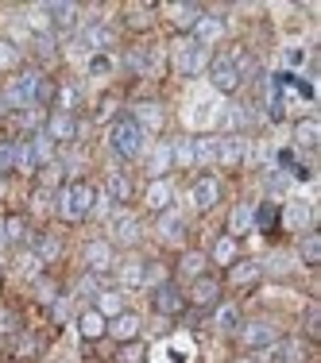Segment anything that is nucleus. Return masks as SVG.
Wrapping results in <instances>:
<instances>
[{"mask_svg": "<svg viewBox=\"0 0 321 363\" xmlns=\"http://www.w3.org/2000/svg\"><path fill=\"white\" fill-rule=\"evenodd\" d=\"M51 97H54V85L43 74H35V70L20 74L16 82L4 89V105H12V108H31V105H39V101H51Z\"/></svg>", "mask_w": 321, "mask_h": 363, "instance_id": "nucleus-1", "label": "nucleus"}, {"mask_svg": "<svg viewBox=\"0 0 321 363\" xmlns=\"http://www.w3.org/2000/svg\"><path fill=\"white\" fill-rule=\"evenodd\" d=\"M144 128L135 124V116L132 112H124L117 120V124H112V132H109V143H112V151H117L120 158H140L144 155Z\"/></svg>", "mask_w": 321, "mask_h": 363, "instance_id": "nucleus-2", "label": "nucleus"}, {"mask_svg": "<svg viewBox=\"0 0 321 363\" xmlns=\"http://www.w3.org/2000/svg\"><path fill=\"white\" fill-rule=\"evenodd\" d=\"M94 209H97V190L94 186H85V182L66 186V190L59 193V213L66 216V221H85Z\"/></svg>", "mask_w": 321, "mask_h": 363, "instance_id": "nucleus-3", "label": "nucleus"}, {"mask_svg": "<svg viewBox=\"0 0 321 363\" xmlns=\"http://www.w3.org/2000/svg\"><path fill=\"white\" fill-rule=\"evenodd\" d=\"M47 163H54V151H51V140L43 132H35L27 143H16V166H24V170H43Z\"/></svg>", "mask_w": 321, "mask_h": 363, "instance_id": "nucleus-4", "label": "nucleus"}, {"mask_svg": "<svg viewBox=\"0 0 321 363\" xmlns=\"http://www.w3.org/2000/svg\"><path fill=\"white\" fill-rule=\"evenodd\" d=\"M209 82H213V89H221V93H237L240 89V70H237V62H232L228 54L209 58Z\"/></svg>", "mask_w": 321, "mask_h": 363, "instance_id": "nucleus-5", "label": "nucleus"}, {"mask_svg": "<svg viewBox=\"0 0 321 363\" xmlns=\"http://www.w3.org/2000/svg\"><path fill=\"white\" fill-rule=\"evenodd\" d=\"M151 306H155V313H163V317H178L186 309V294H182L174 282H159L155 294H151Z\"/></svg>", "mask_w": 321, "mask_h": 363, "instance_id": "nucleus-6", "label": "nucleus"}, {"mask_svg": "<svg viewBox=\"0 0 321 363\" xmlns=\"http://www.w3.org/2000/svg\"><path fill=\"white\" fill-rule=\"evenodd\" d=\"M240 340L255 352V348H271L279 340V332H275L271 321H248V325H240Z\"/></svg>", "mask_w": 321, "mask_h": 363, "instance_id": "nucleus-7", "label": "nucleus"}, {"mask_svg": "<svg viewBox=\"0 0 321 363\" xmlns=\"http://www.w3.org/2000/svg\"><path fill=\"white\" fill-rule=\"evenodd\" d=\"M174 62H178V70H182V74L194 77L197 70H205V62H209V58H205V47H202V43L190 39V43H182V47H178Z\"/></svg>", "mask_w": 321, "mask_h": 363, "instance_id": "nucleus-8", "label": "nucleus"}, {"mask_svg": "<svg viewBox=\"0 0 321 363\" xmlns=\"http://www.w3.org/2000/svg\"><path fill=\"white\" fill-rule=\"evenodd\" d=\"M43 16L51 20L54 31H74V27H77V4H62V0H54V4H43Z\"/></svg>", "mask_w": 321, "mask_h": 363, "instance_id": "nucleus-9", "label": "nucleus"}, {"mask_svg": "<svg viewBox=\"0 0 321 363\" xmlns=\"http://www.w3.org/2000/svg\"><path fill=\"white\" fill-rule=\"evenodd\" d=\"M77 135V120H74V112H54L51 120H47V140H74Z\"/></svg>", "mask_w": 321, "mask_h": 363, "instance_id": "nucleus-10", "label": "nucleus"}, {"mask_svg": "<svg viewBox=\"0 0 321 363\" xmlns=\"http://www.w3.org/2000/svg\"><path fill=\"white\" fill-rule=\"evenodd\" d=\"M244 155H248L244 135H225V140H217V163H240Z\"/></svg>", "mask_w": 321, "mask_h": 363, "instance_id": "nucleus-11", "label": "nucleus"}, {"mask_svg": "<svg viewBox=\"0 0 321 363\" xmlns=\"http://www.w3.org/2000/svg\"><path fill=\"white\" fill-rule=\"evenodd\" d=\"M190 198H194L197 209H213V205H217V198H221L217 178H197V182H194V193H190Z\"/></svg>", "mask_w": 321, "mask_h": 363, "instance_id": "nucleus-12", "label": "nucleus"}, {"mask_svg": "<svg viewBox=\"0 0 321 363\" xmlns=\"http://www.w3.org/2000/svg\"><path fill=\"white\" fill-rule=\"evenodd\" d=\"M190 297H194V306H213L221 297V282L209 279V274H202V279H194V290H190Z\"/></svg>", "mask_w": 321, "mask_h": 363, "instance_id": "nucleus-13", "label": "nucleus"}, {"mask_svg": "<svg viewBox=\"0 0 321 363\" xmlns=\"http://www.w3.org/2000/svg\"><path fill=\"white\" fill-rule=\"evenodd\" d=\"M275 352H271V363H302L306 360V348L298 340H275Z\"/></svg>", "mask_w": 321, "mask_h": 363, "instance_id": "nucleus-14", "label": "nucleus"}, {"mask_svg": "<svg viewBox=\"0 0 321 363\" xmlns=\"http://www.w3.org/2000/svg\"><path fill=\"white\" fill-rule=\"evenodd\" d=\"M77 332H82L85 340H97V336L109 332V325H105V317L97 313V309H85V313L77 317Z\"/></svg>", "mask_w": 321, "mask_h": 363, "instance_id": "nucleus-15", "label": "nucleus"}, {"mask_svg": "<svg viewBox=\"0 0 321 363\" xmlns=\"http://www.w3.org/2000/svg\"><path fill=\"white\" fill-rule=\"evenodd\" d=\"M109 332H112L117 340H135V336H140V317H135V313H128V309H124L120 317H112Z\"/></svg>", "mask_w": 321, "mask_h": 363, "instance_id": "nucleus-16", "label": "nucleus"}, {"mask_svg": "<svg viewBox=\"0 0 321 363\" xmlns=\"http://www.w3.org/2000/svg\"><path fill=\"white\" fill-rule=\"evenodd\" d=\"M112 239H117V244H135V239H140V221H135V216H117V221H112Z\"/></svg>", "mask_w": 321, "mask_h": 363, "instance_id": "nucleus-17", "label": "nucleus"}, {"mask_svg": "<svg viewBox=\"0 0 321 363\" xmlns=\"http://www.w3.org/2000/svg\"><path fill=\"white\" fill-rule=\"evenodd\" d=\"M85 259H89V267L101 274V271H109V267H112V248L105 244V239H97V244H89V248H85Z\"/></svg>", "mask_w": 321, "mask_h": 363, "instance_id": "nucleus-18", "label": "nucleus"}, {"mask_svg": "<svg viewBox=\"0 0 321 363\" xmlns=\"http://www.w3.org/2000/svg\"><path fill=\"white\" fill-rule=\"evenodd\" d=\"M221 31H225V24H221L217 16H197V24H194V43H202V47H205V43H213Z\"/></svg>", "mask_w": 321, "mask_h": 363, "instance_id": "nucleus-19", "label": "nucleus"}, {"mask_svg": "<svg viewBox=\"0 0 321 363\" xmlns=\"http://www.w3.org/2000/svg\"><path fill=\"white\" fill-rule=\"evenodd\" d=\"M167 16L174 20V27H194L197 16H202V8H197V4H170Z\"/></svg>", "mask_w": 321, "mask_h": 363, "instance_id": "nucleus-20", "label": "nucleus"}, {"mask_svg": "<svg viewBox=\"0 0 321 363\" xmlns=\"http://www.w3.org/2000/svg\"><path fill=\"white\" fill-rule=\"evenodd\" d=\"M294 140H298V147L313 151V147H318V140H321V124H318V120H302V124L294 128Z\"/></svg>", "mask_w": 321, "mask_h": 363, "instance_id": "nucleus-21", "label": "nucleus"}, {"mask_svg": "<svg viewBox=\"0 0 321 363\" xmlns=\"http://www.w3.org/2000/svg\"><path fill=\"white\" fill-rule=\"evenodd\" d=\"M31 251H35V259H39V263H47V259H54L62 251V244L54 236H31Z\"/></svg>", "mask_w": 321, "mask_h": 363, "instance_id": "nucleus-22", "label": "nucleus"}, {"mask_svg": "<svg viewBox=\"0 0 321 363\" xmlns=\"http://www.w3.org/2000/svg\"><path fill=\"white\" fill-rule=\"evenodd\" d=\"M298 251H302V259L310 267H318L321 263V236H318V232H306V236L298 239Z\"/></svg>", "mask_w": 321, "mask_h": 363, "instance_id": "nucleus-23", "label": "nucleus"}, {"mask_svg": "<svg viewBox=\"0 0 321 363\" xmlns=\"http://www.w3.org/2000/svg\"><path fill=\"white\" fill-rule=\"evenodd\" d=\"M248 124H252V112H248L244 105H228L225 108V128L228 132H244Z\"/></svg>", "mask_w": 321, "mask_h": 363, "instance_id": "nucleus-24", "label": "nucleus"}, {"mask_svg": "<svg viewBox=\"0 0 321 363\" xmlns=\"http://www.w3.org/2000/svg\"><path fill=\"white\" fill-rule=\"evenodd\" d=\"M97 313H101V317H120V313H124V297H120L117 290L97 294Z\"/></svg>", "mask_w": 321, "mask_h": 363, "instance_id": "nucleus-25", "label": "nucleus"}, {"mask_svg": "<svg viewBox=\"0 0 321 363\" xmlns=\"http://www.w3.org/2000/svg\"><path fill=\"white\" fill-rule=\"evenodd\" d=\"M287 221L294 224V228H310V224H313V205H306V201H290Z\"/></svg>", "mask_w": 321, "mask_h": 363, "instance_id": "nucleus-26", "label": "nucleus"}, {"mask_svg": "<svg viewBox=\"0 0 321 363\" xmlns=\"http://www.w3.org/2000/svg\"><path fill=\"white\" fill-rule=\"evenodd\" d=\"M252 228V205H237L228 216V236H240V232Z\"/></svg>", "mask_w": 321, "mask_h": 363, "instance_id": "nucleus-27", "label": "nucleus"}, {"mask_svg": "<svg viewBox=\"0 0 321 363\" xmlns=\"http://www.w3.org/2000/svg\"><path fill=\"white\" fill-rule=\"evenodd\" d=\"M135 124L140 128H159L163 124V108L159 105H135Z\"/></svg>", "mask_w": 321, "mask_h": 363, "instance_id": "nucleus-28", "label": "nucleus"}, {"mask_svg": "<svg viewBox=\"0 0 321 363\" xmlns=\"http://www.w3.org/2000/svg\"><path fill=\"white\" fill-rule=\"evenodd\" d=\"M35 47V58H54V50H59V39H54V31H39L31 39Z\"/></svg>", "mask_w": 321, "mask_h": 363, "instance_id": "nucleus-29", "label": "nucleus"}, {"mask_svg": "<svg viewBox=\"0 0 321 363\" xmlns=\"http://www.w3.org/2000/svg\"><path fill=\"white\" fill-rule=\"evenodd\" d=\"M147 205H151V209H167L170 205V186L163 178L151 182V190H147Z\"/></svg>", "mask_w": 321, "mask_h": 363, "instance_id": "nucleus-30", "label": "nucleus"}, {"mask_svg": "<svg viewBox=\"0 0 321 363\" xmlns=\"http://www.w3.org/2000/svg\"><path fill=\"white\" fill-rule=\"evenodd\" d=\"M252 224L255 228H275V224H279V209L275 205H260V209H252Z\"/></svg>", "mask_w": 321, "mask_h": 363, "instance_id": "nucleus-31", "label": "nucleus"}, {"mask_svg": "<svg viewBox=\"0 0 321 363\" xmlns=\"http://www.w3.org/2000/svg\"><path fill=\"white\" fill-rule=\"evenodd\" d=\"M0 232H4L8 244H20V239L27 236V221H24V216H8V221L0 224Z\"/></svg>", "mask_w": 321, "mask_h": 363, "instance_id": "nucleus-32", "label": "nucleus"}, {"mask_svg": "<svg viewBox=\"0 0 321 363\" xmlns=\"http://www.w3.org/2000/svg\"><path fill=\"white\" fill-rule=\"evenodd\" d=\"M178 267H182V274H186V279H202V271H205V255H202V251H186Z\"/></svg>", "mask_w": 321, "mask_h": 363, "instance_id": "nucleus-33", "label": "nucleus"}, {"mask_svg": "<svg viewBox=\"0 0 321 363\" xmlns=\"http://www.w3.org/2000/svg\"><path fill=\"white\" fill-rule=\"evenodd\" d=\"M213 158H217V135L194 140V163H213Z\"/></svg>", "mask_w": 321, "mask_h": 363, "instance_id": "nucleus-34", "label": "nucleus"}, {"mask_svg": "<svg viewBox=\"0 0 321 363\" xmlns=\"http://www.w3.org/2000/svg\"><path fill=\"white\" fill-rule=\"evenodd\" d=\"M109 193H112L117 201H128V198H132V182H128L120 170H112V174H109Z\"/></svg>", "mask_w": 321, "mask_h": 363, "instance_id": "nucleus-35", "label": "nucleus"}, {"mask_svg": "<svg viewBox=\"0 0 321 363\" xmlns=\"http://www.w3.org/2000/svg\"><path fill=\"white\" fill-rule=\"evenodd\" d=\"M82 39L89 43V47H105V43H109L112 35H109V27H105V24H89V27L82 31Z\"/></svg>", "mask_w": 321, "mask_h": 363, "instance_id": "nucleus-36", "label": "nucleus"}, {"mask_svg": "<svg viewBox=\"0 0 321 363\" xmlns=\"http://www.w3.org/2000/svg\"><path fill=\"white\" fill-rule=\"evenodd\" d=\"M228 279L240 282V286H244V282H255V279H260V263H237Z\"/></svg>", "mask_w": 321, "mask_h": 363, "instance_id": "nucleus-37", "label": "nucleus"}, {"mask_svg": "<svg viewBox=\"0 0 321 363\" xmlns=\"http://www.w3.org/2000/svg\"><path fill=\"white\" fill-rule=\"evenodd\" d=\"M217 325L225 332H237L240 329V313H237V306H221L217 309Z\"/></svg>", "mask_w": 321, "mask_h": 363, "instance_id": "nucleus-38", "label": "nucleus"}, {"mask_svg": "<svg viewBox=\"0 0 321 363\" xmlns=\"http://www.w3.org/2000/svg\"><path fill=\"white\" fill-rule=\"evenodd\" d=\"M170 158H174L178 166H190L194 163V140H178L174 151H170Z\"/></svg>", "mask_w": 321, "mask_h": 363, "instance_id": "nucleus-39", "label": "nucleus"}, {"mask_svg": "<svg viewBox=\"0 0 321 363\" xmlns=\"http://www.w3.org/2000/svg\"><path fill=\"white\" fill-rule=\"evenodd\" d=\"M159 228H163V236H170V239H182V236H186V224L178 221L174 213H167V216H163V221H159Z\"/></svg>", "mask_w": 321, "mask_h": 363, "instance_id": "nucleus-40", "label": "nucleus"}, {"mask_svg": "<svg viewBox=\"0 0 321 363\" xmlns=\"http://www.w3.org/2000/svg\"><path fill=\"white\" fill-rule=\"evenodd\" d=\"M213 255H217V263H232V259H237V239H232V236L217 239V248H213Z\"/></svg>", "mask_w": 321, "mask_h": 363, "instance_id": "nucleus-41", "label": "nucleus"}, {"mask_svg": "<svg viewBox=\"0 0 321 363\" xmlns=\"http://www.w3.org/2000/svg\"><path fill=\"white\" fill-rule=\"evenodd\" d=\"M128 70H135V74H147V66H151V58H147V50H128Z\"/></svg>", "mask_w": 321, "mask_h": 363, "instance_id": "nucleus-42", "label": "nucleus"}, {"mask_svg": "<svg viewBox=\"0 0 321 363\" xmlns=\"http://www.w3.org/2000/svg\"><path fill=\"white\" fill-rule=\"evenodd\" d=\"M16 62H20V50L8 39H0V70H12Z\"/></svg>", "mask_w": 321, "mask_h": 363, "instance_id": "nucleus-43", "label": "nucleus"}, {"mask_svg": "<svg viewBox=\"0 0 321 363\" xmlns=\"http://www.w3.org/2000/svg\"><path fill=\"white\" fill-rule=\"evenodd\" d=\"M306 336H310V340L321 336V309H318V306L306 309Z\"/></svg>", "mask_w": 321, "mask_h": 363, "instance_id": "nucleus-44", "label": "nucleus"}, {"mask_svg": "<svg viewBox=\"0 0 321 363\" xmlns=\"http://www.w3.org/2000/svg\"><path fill=\"white\" fill-rule=\"evenodd\" d=\"M12 166H16V143L0 140V170H12Z\"/></svg>", "mask_w": 321, "mask_h": 363, "instance_id": "nucleus-45", "label": "nucleus"}, {"mask_svg": "<svg viewBox=\"0 0 321 363\" xmlns=\"http://www.w3.org/2000/svg\"><path fill=\"white\" fill-rule=\"evenodd\" d=\"M128 20H132V27H151V8H147V4L128 8Z\"/></svg>", "mask_w": 321, "mask_h": 363, "instance_id": "nucleus-46", "label": "nucleus"}, {"mask_svg": "<svg viewBox=\"0 0 321 363\" xmlns=\"http://www.w3.org/2000/svg\"><path fill=\"white\" fill-rule=\"evenodd\" d=\"M59 174H62L59 163H47V166L39 170V182H43V186H54V182H59Z\"/></svg>", "mask_w": 321, "mask_h": 363, "instance_id": "nucleus-47", "label": "nucleus"}, {"mask_svg": "<svg viewBox=\"0 0 321 363\" xmlns=\"http://www.w3.org/2000/svg\"><path fill=\"white\" fill-rule=\"evenodd\" d=\"M124 282H128V286H140V282H144V267H140V263H128L124 267Z\"/></svg>", "mask_w": 321, "mask_h": 363, "instance_id": "nucleus-48", "label": "nucleus"}, {"mask_svg": "<svg viewBox=\"0 0 321 363\" xmlns=\"http://www.w3.org/2000/svg\"><path fill=\"white\" fill-rule=\"evenodd\" d=\"M263 267H267L271 274H287L290 259H287V255H271V259H267V263H263Z\"/></svg>", "mask_w": 321, "mask_h": 363, "instance_id": "nucleus-49", "label": "nucleus"}, {"mask_svg": "<svg viewBox=\"0 0 321 363\" xmlns=\"http://www.w3.org/2000/svg\"><path fill=\"white\" fill-rule=\"evenodd\" d=\"M283 186H287V174H283V170H271V178H267V190L275 193V190H283Z\"/></svg>", "mask_w": 321, "mask_h": 363, "instance_id": "nucleus-50", "label": "nucleus"}, {"mask_svg": "<svg viewBox=\"0 0 321 363\" xmlns=\"http://www.w3.org/2000/svg\"><path fill=\"white\" fill-rule=\"evenodd\" d=\"M20 271H24V274H35V271H39V259H35V255H24V259H20Z\"/></svg>", "mask_w": 321, "mask_h": 363, "instance_id": "nucleus-51", "label": "nucleus"}, {"mask_svg": "<svg viewBox=\"0 0 321 363\" xmlns=\"http://www.w3.org/2000/svg\"><path fill=\"white\" fill-rule=\"evenodd\" d=\"M59 97H62V105H77V89H70V85L59 89Z\"/></svg>", "mask_w": 321, "mask_h": 363, "instance_id": "nucleus-52", "label": "nucleus"}, {"mask_svg": "<svg viewBox=\"0 0 321 363\" xmlns=\"http://www.w3.org/2000/svg\"><path fill=\"white\" fill-rule=\"evenodd\" d=\"M302 50H287V62H290V66H302Z\"/></svg>", "mask_w": 321, "mask_h": 363, "instance_id": "nucleus-53", "label": "nucleus"}, {"mask_svg": "<svg viewBox=\"0 0 321 363\" xmlns=\"http://www.w3.org/2000/svg\"><path fill=\"white\" fill-rule=\"evenodd\" d=\"M89 70H94V74H105V70H109V58H94V66Z\"/></svg>", "mask_w": 321, "mask_h": 363, "instance_id": "nucleus-54", "label": "nucleus"}, {"mask_svg": "<svg viewBox=\"0 0 321 363\" xmlns=\"http://www.w3.org/2000/svg\"><path fill=\"white\" fill-rule=\"evenodd\" d=\"M279 163H283V166H294V163H298L294 151H279Z\"/></svg>", "mask_w": 321, "mask_h": 363, "instance_id": "nucleus-55", "label": "nucleus"}, {"mask_svg": "<svg viewBox=\"0 0 321 363\" xmlns=\"http://www.w3.org/2000/svg\"><path fill=\"white\" fill-rule=\"evenodd\" d=\"M237 363H260V360H255V355H240Z\"/></svg>", "mask_w": 321, "mask_h": 363, "instance_id": "nucleus-56", "label": "nucleus"}, {"mask_svg": "<svg viewBox=\"0 0 321 363\" xmlns=\"http://www.w3.org/2000/svg\"><path fill=\"white\" fill-rule=\"evenodd\" d=\"M4 244H8V239H4V232H0V248H4Z\"/></svg>", "mask_w": 321, "mask_h": 363, "instance_id": "nucleus-57", "label": "nucleus"}, {"mask_svg": "<svg viewBox=\"0 0 321 363\" xmlns=\"http://www.w3.org/2000/svg\"><path fill=\"white\" fill-rule=\"evenodd\" d=\"M0 112H4V97H0Z\"/></svg>", "mask_w": 321, "mask_h": 363, "instance_id": "nucleus-58", "label": "nucleus"}, {"mask_svg": "<svg viewBox=\"0 0 321 363\" xmlns=\"http://www.w3.org/2000/svg\"><path fill=\"white\" fill-rule=\"evenodd\" d=\"M0 279H4V274H0Z\"/></svg>", "mask_w": 321, "mask_h": 363, "instance_id": "nucleus-59", "label": "nucleus"}]
</instances>
